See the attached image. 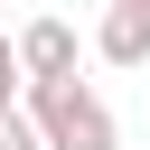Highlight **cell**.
I'll return each instance as SVG.
<instances>
[{
  "mask_svg": "<svg viewBox=\"0 0 150 150\" xmlns=\"http://www.w3.org/2000/svg\"><path fill=\"white\" fill-rule=\"evenodd\" d=\"M19 103L38 112L47 150H122V122H112V103H103L84 75H28Z\"/></svg>",
  "mask_w": 150,
  "mask_h": 150,
  "instance_id": "1",
  "label": "cell"
},
{
  "mask_svg": "<svg viewBox=\"0 0 150 150\" xmlns=\"http://www.w3.org/2000/svg\"><path fill=\"white\" fill-rule=\"evenodd\" d=\"M94 56L103 66H150V0H103V19H94Z\"/></svg>",
  "mask_w": 150,
  "mask_h": 150,
  "instance_id": "2",
  "label": "cell"
},
{
  "mask_svg": "<svg viewBox=\"0 0 150 150\" xmlns=\"http://www.w3.org/2000/svg\"><path fill=\"white\" fill-rule=\"evenodd\" d=\"M19 56H28V75H75V56H84V38L56 19V9H38L28 28H19Z\"/></svg>",
  "mask_w": 150,
  "mask_h": 150,
  "instance_id": "3",
  "label": "cell"
},
{
  "mask_svg": "<svg viewBox=\"0 0 150 150\" xmlns=\"http://www.w3.org/2000/svg\"><path fill=\"white\" fill-rule=\"evenodd\" d=\"M28 94V56H19V28H0V112Z\"/></svg>",
  "mask_w": 150,
  "mask_h": 150,
  "instance_id": "4",
  "label": "cell"
},
{
  "mask_svg": "<svg viewBox=\"0 0 150 150\" xmlns=\"http://www.w3.org/2000/svg\"><path fill=\"white\" fill-rule=\"evenodd\" d=\"M0 150H47V131H38V112H28V103H9V112H0Z\"/></svg>",
  "mask_w": 150,
  "mask_h": 150,
  "instance_id": "5",
  "label": "cell"
}]
</instances>
